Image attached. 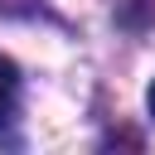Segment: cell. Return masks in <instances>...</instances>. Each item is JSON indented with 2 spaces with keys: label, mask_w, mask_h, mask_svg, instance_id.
<instances>
[{
  "label": "cell",
  "mask_w": 155,
  "mask_h": 155,
  "mask_svg": "<svg viewBox=\"0 0 155 155\" xmlns=\"http://www.w3.org/2000/svg\"><path fill=\"white\" fill-rule=\"evenodd\" d=\"M0 5H10V0H0Z\"/></svg>",
  "instance_id": "3"
},
{
  "label": "cell",
  "mask_w": 155,
  "mask_h": 155,
  "mask_svg": "<svg viewBox=\"0 0 155 155\" xmlns=\"http://www.w3.org/2000/svg\"><path fill=\"white\" fill-rule=\"evenodd\" d=\"M145 102H150V116H155V82H150V97H145Z\"/></svg>",
  "instance_id": "2"
},
{
  "label": "cell",
  "mask_w": 155,
  "mask_h": 155,
  "mask_svg": "<svg viewBox=\"0 0 155 155\" xmlns=\"http://www.w3.org/2000/svg\"><path fill=\"white\" fill-rule=\"evenodd\" d=\"M15 92H19V68H15V63L0 53V116L15 107Z\"/></svg>",
  "instance_id": "1"
}]
</instances>
